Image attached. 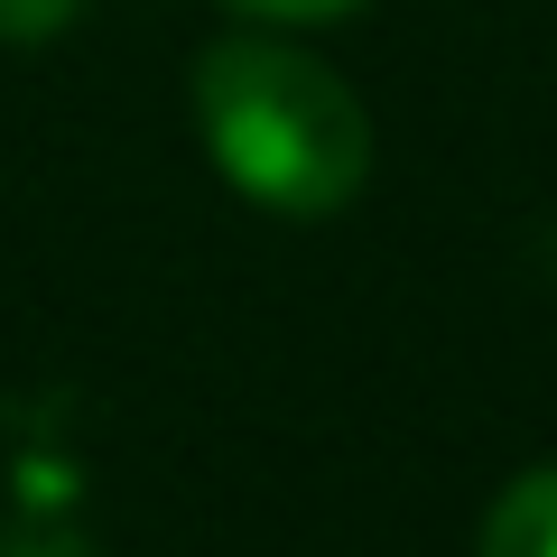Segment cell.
Returning <instances> with one entry per match:
<instances>
[{"mask_svg":"<svg viewBox=\"0 0 557 557\" xmlns=\"http://www.w3.org/2000/svg\"><path fill=\"white\" fill-rule=\"evenodd\" d=\"M196 121L214 168L270 214H344L372 177V121L335 65L278 38H223L196 65Z\"/></svg>","mask_w":557,"mask_h":557,"instance_id":"cell-1","label":"cell"},{"mask_svg":"<svg viewBox=\"0 0 557 557\" xmlns=\"http://www.w3.org/2000/svg\"><path fill=\"white\" fill-rule=\"evenodd\" d=\"M84 0H0V38H57Z\"/></svg>","mask_w":557,"mask_h":557,"instance_id":"cell-3","label":"cell"},{"mask_svg":"<svg viewBox=\"0 0 557 557\" xmlns=\"http://www.w3.org/2000/svg\"><path fill=\"white\" fill-rule=\"evenodd\" d=\"M483 557H557V465L520 474L483 520Z\"/></svg>","mask_w":557,"mask_h":557,"instance_id":"cell-2","label":"cell"},{"mask_svg":"<svg viewBox=\"0 0 557 557\" xmlns=\"http://www.w3.org/2000/svg\"><path fill=\"white\" fill-rule=\"evenodd\" d=\"M233 10H251V20H344L362 0H233Z\"/></svg>","mask_w":557,"mask_h":557,"instance_id":"cell-4","label":"cell"}]
</instances>
